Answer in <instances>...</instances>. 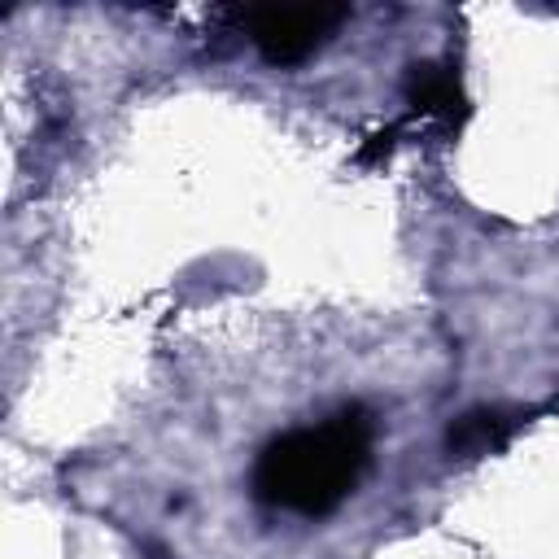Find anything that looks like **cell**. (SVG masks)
Masks as SVG:
<instances>
[{"label": "cell", "instance_id": "277c9868", "mask_svg": "<svg viewBox=\"0 0 559 559\" xmlns=\"http://www.w3.org/2000/svg\"><path fill=\"white\" fill-rule=\"evenodd\" d=\"M406 96L419 114H441V118H454V105H459V83L450 70L441 66H411V79H406Z\"/></svg>", "mask_w": 559, "mask_h": 559}, {"label": "cell", "instance_id": "3957f363", "mask_svg": "<svg viewBox=\"0 0 559 559\" xmlns=\"http://www.w3.org/2000/svg\"><path fill=\"white\" fill-rule=\"evenodd\" d=\"M520 428V415H502V411H472L450 428V450L454 454H489L498 450L511 432Z\"/></svg>", "mask_w": 559, "mask_h": 559}, {"label": "cell", "instance_id": "7a4b0ae2", "mask_svg": "<svg viewBox=\"0 0 559 559\" xmlns=\"http://www.w3.org/2000/svg\"><path fill=\"white\" fill-rule=\"evenodd\" d=\"M349 9H245L240 26L271 66H297L319 52Z\"/></svg>", "mask_w": 559, "mask_h": 559}, {"label": "cell", "instance_id": "6da1fadb", "mask_svg": "<svg viewBox=\"0 0 559 559\" xmlns=\"http://www.w3.org/2000/svg\"><path fill=\"white\" fill-rule=\"evenodd\" d=\"M371 463V415L345 406L314 428H293L271 441L253 467V493L266 507L297 515H328L354 493Z\"/></svg>", "mask_w": 559, "mask_h": 559}]
</instances>
